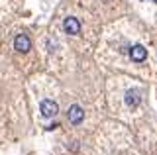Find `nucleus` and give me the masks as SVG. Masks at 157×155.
Masks as SVG:
<instances>
[{"instance_id": "nucleus-6", "label": "nucleus", "mask_w": 157, "mask_h": 155, "mask_svg": "<svg viewBox=\"0 0 157 155\" xmlns=\"http://www.w3.org/2000/svg\"><path fill=\"white\" fill-rule=\"evenodd\" d=\"M141 93H140V89H132V90H128L126 93V104L128 106H137L140 104V100H141V96H140Z\"/></svg>"}, {"instance_id": "nucleus-1", "label": "nucleus", "mask_w": 157, "mask_h": 155, "mask_svg": "<svg viewBox=\"0 0 157 155\" xmlns=\"http://www.w3.org/2000/svg\"><path fill=\"white\" fill-rule=\"evenodd\" d=\"M39 112H41L43 118H53V116H57V112H59V106H57V102L45 98V100H41V104H39Z\"/></svg>"}, {"instance_id": "nucleus-3", "label": "nucleus", "mask_w": 157, "mask_h": 155, "mask_svg": "<svg viewBox=\"0 0 157 155\" xmlns=\"http://www.w3.org/2000/svg\"><path fill=\"white\" fill-rule=\"evenodd\" d=\"M67 118H69V122L73 126H78L82 122V118H85V110H82L78 104H73L71 108H69V112H67Z\"/></svg>"}, {"instance_id": "nucleus-5", "label": "nucleus", "mask_w": 157, "mask_h": 155, "mask_svg": "<svg viewBox=\"0 0 157 155\" xmlns=\"http://www.w3.org/2000/svg\"><path fill=\"white\" fill-rule=\"evenodd\" d=\"M130 57H132V61L141 63V61H145V57H147V49L144 45H134L130 49Z\"/></svg>"}, {"instance_id": "nucleus-2", "label": "nucleus", "mask_w": 157, "mask_h": 155, "mask_svg": "<svg viewBox=\"0 0 157 155\" xmlns=\"http://www.w3.org/2000/svg\"><path fill=\"white\" fill-rule=\"evenodd\" d=\"M14 49L20 51V53H28L32 49V41H29V37L26 33H18V36L14 37Z\"/></svg>"}, {"instance_id": "nucleus-7", "label": "nucleus", "mask_w": 157, "mask_h": 155, "mask_svg": "<svg viewBox=\"0 0 157 155\" xmlns=\"http://www.w3.org/2000/svg\"><path fill=\"white\" fill-rule=\"evenodd\" d=\"M153 2H155V4H157V0H153Z\"/></svg>"}, {"instance_id": "nucleus-4", "label": "nucleus", "mask_w": 157, "mask_h": 155, "mask_svg": "<svg viewBox=\"0 0 157 155\" xmlns=\"http://www.w3.org/2000/svg\"><path fill=\"white\" fill-rule=\"evenodd\" d=\"M63 30L67 33H71V36H77V33H81V22H78L77 18L69 16V18H65V22H63Z\"/></svg>"}]
</instances>
